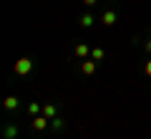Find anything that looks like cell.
<instances>
[{"label": "cell", "mask_w": 151, "mask_h": 139, "mask_svg": "<svg viewBox=\"0 0 151 139\" xmlns=\"http://www.w3.org/2000/svg\"><path fill=\"white\" fill-rule=\"evenodd\" d=\"M91 58L93 61H103V58H106V51H103V48H93L91 51Z\"/></svg>", "instance_id": "cell-11"}, {"label": "cell", "mask_w": 151, "mask_h": 139, "mask_svg": "<svg viewBox=\"0 0 151 139\" xmlns=\"http://www.w3.org/2000/svg\"><path fill=\"white\" fill-rule=\"evenodd\" d=\"M3 106H5V111H15V109L20 106V99H18V96H5Z\"/></svg>", "instance_id": "cell-4"}, {"label": "cell", "mask_w": 151, "mask_h": 139, "mask_svg": "<svg viewBox=\"0 0 151 139\" xmlns=\"http://www.w3.org/2000/svg\"><path fill=\"white\" fill-rule=\"evenodd\" d=\"M18 132H20V129H18V124H5V129H3V137H5V139H15Z\"/></svg>", "instance_id": "cell-5"}, {"label": "cell", "mask_w": 151, "mask_h": 139, "mask_svg": "<svg viewBox=\"0 0 151 139\" xmlns=\"http://www.w3.org/2000/svg\"><path fill=\"white\" fill-rule=\"evenodd\" d=\"M30 71H33V61H30V58L23 56V58L15 61V74H18V76H25V74H30Z\"/></svg>", "instance_id": "cell-1"}, {"label": "cell", "mask_w": 151, "mask_h": 139, "mask_svg": "<svg viewBox=\"0 0 151 139\" xmlns=\"http://www.w3.org/2000/svg\"><path fill=\"white\" fill-rule=\"evenodd\" d=\"M116 20H119V15H116V10H113V8L103 10V15H101V23H103V25H113Z\"/></svg>", "instance_id": "cell-3"}, {"label": "cell", "mask_w": 151, "mask_h": 139, "mask_svg": "<svg viewBox=\"0 0 151 139\" xmlns=\"http://www.w3.org/2000/svg\"><path fill=\"white\" fill-rule=\"evenodd\" d=\"M96 3H98V0H83V5H88V8H93Z\"/></svg>", "instance_id": "cell-14"}, {"label": "cell", "mask_w": 151, "mask_h": 139, "mask_svg": "<svg viewBox=\"0 0 151 139\" xmlns=\"http://www.w3.org/2000/svg\"><path fill=\"white\" fill-rule=\"evenodd\" d=\"M50 127H53L55 132H58V129H63V119H60V116H55V119H50Z\"/></svg>", "instance_id": "cell-12"}, {"label": "cell", "mask_w": 151, "mask_h": 139, "mask_svg": "<svg viewBox=\"0 0 151 139\" xmlns=\"http://www.w3.org/2000/svg\"><path fill=\"white\" fill-rule=\"evenodd\" d=\"M33 129H35V132H43V129L45 127H48V124H50V119L48 116H43V114H38V116H33Z\"/></svg>", "instance_id": "cell-2"}, {"label": "cell", "mask_w": 151, "mask_h": 139, "mask_svg": "<svg viewBox=\"0 0 151 139\" xmlns=\"http://www.w3.org/2000/svg\"><path fill=\"white\" fill-rule=\"evenodd\" d=\"M96 63H98V61H83V63H81L83 76H91V74H96Z\"/></svg>", "instance_id": "cell-6"}, {"label": "cell", "mask_w": 151, "mask_h": 139, "mask_svg": "<svg viewBox=\"0 0 151 139\" xmlns=\"http://www.w3.org/2000/svg\"><path fill=\"white\" fill-rule=\"evenodd\" d=\"M78 23H81V25H83V28H91V25H93V23H96V18H93V15H91V13H83V15H81V18H78Z\"/></svg>", "instance_id": "cell-9"}, {"label": "cell", "mask_w": 151, "mask_h": 139, "mask_svg": "<svg viewBox=\"0 0 151 139\" xmlns=\"http://www.w3.org/2000/svg\"><path fill=\"white\" fill-rule=\"evenodd\" d=\"M144 71H146V76H149V79H151V58L146 61V66H144Z\"/></svg>", "instance_id": "cell-13"}, {"label": "cell", "mask_w": 151, "mask_h": 139, "mask_svg": "<svg viewBox=\"0 0 151 139\" xmlns=\"http://www.w3.org/2000/svg\"><path fill=\"white\" fill-rule=\"evenodd\" d=\"M43 116H48V119H55V116H58L55 104H43Z\"/></svg>", "instance_id": "cell-8"}, {"label": "cell", "mask_w": 151, "mask_h": 139, "mask_svg": "<svg viewBox=\"0 0 151 139\" xmlns=\"http://www.w3.org/2000/svg\"><path fill=\"white\" fill-rule=\"evenodd\" d=\"M144 48H146V53H151V38H149V41L144 43Z\"/></svg>", "instance_id": "cell-15"}, {"label": "cell", "mask_w": 151, "mask_h": 139, "mask_svg": "<svg viewBox=\"0 0 151 139\" xmlns=\"http://www.w3.org/2000/svg\"><path fill=\"white\" fill-rule=\"evenodd\" d=\"M88 53H91V51H88L86 43H76V58H86Z\"/></svg>", "instance_id": "cell-10"}, {"label": "cell", "mask_w": 151, "mask_h": 139, "mask_svg": "<svg viewBox=\"0 0 151 139\" xmlns=\"http://www.w3.org/2000/svg\"><path fill=\"white\" fill-rule=\"evenodd\" d=\"M28 114H30V116L43 114V104H40V101H30V104H28Z\"/></svg>", "instance_id": "cell-7"}]
</instances>
